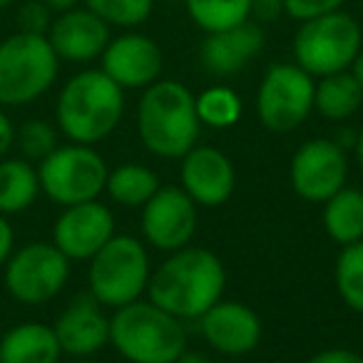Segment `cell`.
Returning <instances> with one entry per match:
<instances>
[{
  "mask_svg": "<svg viewBox=\"0 0 363 363\" xmlns=\"http://www.w3.org/2000/svg\"><path fill=\"white\" fill-rule=\"evenodd\" d=\"M57 137H60L57 125H52L48 120H28L16 130V145L21 150L23 160L38 164L52 150H57V145H60Z\"/></svg>",
  "mask_w": 363,
  "mask_h": 363,
  "instance_id": "29",
  "label": "cell"
},
{
  "mask_svg": "<svg viewBox=\"0 0 363 363\" xmlns=\"http://www.w3.org/2000/svg\"><path fill=\"white\" fill-rule=\"evenodd\" d=\"M323 227L341 247L363 242V192L356 187L338 189L323 202Z\"/></svg>",
  "mask_w": 363,
  "mask_h": 363,
  "instance_id": "23",
  "label": "cell"
},
{
  "mask_svg": "<svg viewBox=\"0 0 363 363\" xmlns=\"http://www.w3.org/2000/svg\"><path fill=\"white\" fill-rule=\"evenodd\" d=\"M110 346L130 363H174L187 351V326L150 298H137L110 316Z\"/></svg>",
  "mask_w": 363,
  "mask_h": 363,
  "instance_id": "4",
  "label": "cell"
},
{
  "mask_svg": "<svg viewBox=\"0 0 363 363\" xmlns=\"http://www.w3.org/2000/svg\"><path fill=\"white\" fill-rule=\"evenodd\" d=\"M316 77L296 62H274L267 67L257 90V117L269 132L286 135L308 120L313 112Z\"/></svg>",
  "mask_w": 363,
  "mask_h": 363,
  "instance_id": "9",
  "label": "cell"
},
{
  "mask_svg": "<svg viewBox=\"0 0 363 363\" xmlns=\"http://www.w3.org/2000/svg\"><path fill=\"white\" fill-rule=\"evenodd\" d=\"M160 187V177L150 167L140 164V162H125V164L110 169L105 192L110 194V199L115 204H122V207L130 209H142L155 197V192Z\"/></svg>",
  "mask_w": 363,
  "mask_h": 363,
  "instance_id": "24",
  "label": "cell"
},
{
  "mask_svg": "<svg viewBox=\"0 0 363 363\" xmlns=\"http://www.w3.org/2000/svg\"><path fill=\"white\" fill-rule=\"evenodd\" d=\"M11 147H16V125L8 117V112L0 107V160L11 152Z\"/></svg>",
  "mask_w": 363,
  "mask_h": 363,
  "instance_id": "35",
  "label": "cell"
},
{
  "mask_svg": "<svg viewBox=\"0 0 363 363\" xmlns=\"http://www.w3.org/2000/svg\"><path fill=\"white\" fill-rule=\"evenodd\" d=\"M70 259L52 242H30L13 249L3 267L6 291L26 306H43L65 289Z\"/></svg>",
  "mask_w": 363,
  "mask_h": 363,
  "instance_id": "10",
  "label": "cell"
},
{
  "mask_svg": "<svg viewBox=\"0 0 363 363\" xmlns=\"http://www.w3.org/2000/svg\"><path fill=\"white\" fill-rule=\"evenodd\" d=\"M363 48V28L351 13L336 11L298 23L291 52L294 62L311 77L351 70Z\"/></svg>",
  "mask_w": 363,
  "mask_h": 363,
  "instance_id": "7",
  "label": "cell"
},
{
  "mask_svg": "<svg viewBox=\"0 0 363 363\" xmlns=\"http://www.w3.org/2000/svg\"><path fill=\"white\" fill-rule=\"evenodd\" d=\"M284 16V0H252V16L249 21L259 23V26H269L277 23Z\"/></svg>",
  "mask_w": 363,
  "mask_h": 363,
  "instance_id": "32",
  "label": "cell"
},
{
  "mask_svg": "<svg viewBox=\"0 0 363 363\" xmlns=\"http://www.w3.org/2000/svg\"><path fill=\"white\" fill-rule=\"evenodd\" d=\"M60 57L45 35L13 33L0 40V107L40 100L57 80Z\"/></svg>",
  "mask_w": 363,
  "mask_h": 363,
  "instance_id": "5",
  "label": "cell"
},
{
  "mask_svg": "<svg viewBox=\"0 0 363 363\" xmlns=\"http://www.w3.org/2000/svg\"><path fill=\"white\" fill-rule=\"evenodd\" d=\"M107 162L92 145H57L43 162H38L40 192L60 207L92 202L105 192Z\"/></svg>",
  "mask_w": 363,
  "mask_h": 363,
  "instance_id": "8",
  "label": "cell"
},
{
  "mask_svg": "<svg viewBox=\"0 0 363 363\" xmlns=\"http://www.w3.org/2000/svg\"><path fill=\"white\" fill-rule=\"evenodd\" d=\"M197 115L199 122L212 130H227L237 125L242 117V100L232 87L214 85L197 95Z\"/></svg>",
  "mask_w": 363,
  "mask_h": 363,
  "instance_id": "27",
  "label": "cell"
},
{
  "mask_svg": "<svg viewBox=\"0 0 363 363\" xmlns=\"http://www.w3.org/2000/svg\"><path fill=\"white\" fill-rule=\"evenodd\" d=\"M353 160H356L358 169L363 174V127L356 132V142H353Z\"/></svg>",
  "mask_w": 363,
  "mask_h": 363,
  "instance_id": "38",
  "label": "cell"
},
{
  "mask_svg": "<svg viewBox=\"0 0 363 363\" xmlns=\"http://www.w3.org/2000/svg\"><path fill=\"white\" fill-rule=\"evenodd\" d=\"M55 13L43 3V0H28L18 11V30L33 33V35H48Z\"/></svg>",
  "mask_w": 363,
  "mask_h": 363,
  "instance_id": "31",
  "label": "cell"
},
{
  "mask_svg": "<svg viewBox=\"0 0 363 363\" xmlns=\"http://www.w3.org/2000/svg\"><path fill=\"white\" fill-rule=\"evenodd\" d=\"M115 237V214L102 202L62 207L52 224V244L70 262H90L110 239Z\"/></svg>",
  "mask_w": 363,
  "mask_h": 363,
  "instance_id": "14",
  "label": "cell"
},
{
  "mask_svg": "<svg viewBox=\"0 0 363 363\" xmlns=\"http://www.w3.org/2000/svg\"><path fill=\"white\" fill-rule=\"evenodd\" d=\"M346 0H284V16L296 23H306L328 13L343 11Z\"/></svg>",
  "mask_w": 363,
  "mask_h": 363,
  "instance_id": "30",
  "label": "cell"
},
{
  "mask_svg": "<svg viewBox=\"0 0 363 363\" xmlns=\"http://www.w3.org/2000/svg\"><path fill=\"white\" fill-rule=\"evenodd\" d=\"M150 254L137 237L115 234L87 267L90 296L105 308H120L147 294L150 284Z\"/></svg>",
  "mask_w": 363,
  "mask_h": 363,
  "instance_id": "6",
  "label": "cell"
},
{
  "mask_svg": "<svg viewBox=\"0 0 363 363\" xmlns=\"http://www.w3.org/2000/svg\"><path fill=\"white\" fill-rule=\"evenodd\" d=\"M60 356L55 331L40 321L18 323L0 338V363H57Z\"/></svg>",
  "mask_w": 363,
  "mask_h": 363,
  "instance_id": "20",
  "label": "cell"
},
{
  "mask_svg": "<svg viewBox=\"0 0 363 363\" xmlns=\"http://www.w3.org/2000/svg\"><path fill=\"white\" fill-rule=\"evenodd\" d=\"M294 192L306 202L323 204L328 197L346 187L348 155L336 140L316 137L294 152L289 167Z\"/></svg>",
  "mask_w": 363,
  "mask_h": 363,
  "instance_id": "11",
  "label": "cell"
},
{
  "mask_svg": "<svg viewBox=\"0 0 363 363\" xmlns=\"http://www.w3.org/2000/svg\"><path fill=\"white\" fill-rule=\"evenodd\" d=\"M142 237L160 252H177L192 244L197 232V204L182 187L167 184L142 207Z\"/></svg>",
  "mask_w": 363,
  "mask_h": 363,
  "instance_id": "12",
  "label": "cell"
},
{
  "mask_svg": "<svg viewBox=\"0 0 363 363\" xmlns=\"http://www.w3.org/2000/svg\"><path fill=\"white\" fill-rule=\"evenodd\" d=\"M227 363H239V361H234V358H232V361H227Z\"/></svg>",
  "mask_w": 363,
  "mask_h": 363,
  "instance_id": "42",
  "label": "cell"
},
{
  "mask_svg": "<svg viewBox=\"0 0 363 363\" xmlns=\"http://www.w3.org/2000/svg\"><path fill=\"white\" fill-rule=\"evenodd\" d=\"M75 363H92V361H85V358H80V361H75Z\"/></svg>",
  "mask_w": 363,
  "mask_h": 363,
  "instance_id": "41",
  "label": "cell"
},
{
  "mask_svg": "<svg viewBox=\"0 0 363 363\" xmlns=\"http://www.w3.org/2000/svg\"><path fill=\"white\" fill-rule=\"evenodd\" d=\"M62 353L75 358H90L110 343V316L105 306L87 296H77L52 323Z\"/></svg>",
  "mask_w": 363,
  "mask_h": 363,
  "instance_id": "19",
  "label": "cell"
},
{
  "mask_svg": "<svg viewBox=\"0 0 363 363\" xmlns=\"http://www.w3.org/2000/svg\"><path fill=\"white\" fill-rule=\"evenodd\" d=\"M125 115V90L100 67L80 70L62 85L55 102L60 135L77 145H97L117 130Z\"/></svg>",
  "mask_w": 363,
  "mask_h": 363,
  "instance_id": "3",
  "label": "cell"
},
{
  "mask_svg": "<svg viewBox=\"0 0 363 363\" xmlns=\"http://www.w3.org/2000/svg\"><path fill=\"white\" fill-rule=\"evenodd\" d=\"M306 363H363V356L351 348H326L313 353Z\"/></svg>",
  "mask_w": 363,
  "mask_h": 363,
  "instance_id": "33",
  "label": "cell"
},
{
  "mask_svg": "<svg viewBox=\"0 0 363 363\" xmlns=\"http://www.w3.org/2000/svg\"><path fill=\"white\" fill-rule=\"evenodd\" d=\"M197 97L179 80H157L137 102L140 142L162 160H182L199 140Z\"/></svg>",
  "mask_w": 363,
  "mask_h": 363,
  "instance_id": "2",
  "label": "cell"
},
{
  "mask_svg": "<svg viewBox=\"0 0 363 363\" xmlns=\"http://www.w3.org/2000/svg\"><path fill=\"white\" fill-rule=\"evenodd\" d=\"M267 45L264 26L254 21L239 23L234 28L204 35L199 45V62L207 72L217 77L239 75Z\"/></svg>",
  "mask_w": 363,
  "mask_h": 363,
  "instance_id": "18",
  "label": "cell"
},
{
  "mask_svg": "<svg viewBox=\"0 0 363 363\" xmlns=\"http://www.w3.org/2000/svg\"><path fill=\"white\" fill-rule=\"evenodd\" d=\"M82 6L102 18L110 28L132 30L150 21L155 0H82Z\"/></svg>",
  "mask_w": 363,
  "mask_h": 363,
  "instance_id": "28",
  "label": "cell"
},
{
  "mask_svg": "<svg viewBox=\"0 0 363 363\" xmlns=\"http://www.w3.org/2000/svg\"><path fill=\"white\" fill-rule=\"evenodd\" d=\"M179 187L197 207H222L237 187V172L222 150L194 145L179 164Z\"/></svg>",
  "mask_w": 363,
  "mask_h": 363,
  "instance_id": "15",
  "label": "cell"
},
{
  "mask_svg": "<svg viewBox=\"0 0 363 363\" xmlns=\"http://www.w3.org/2000/svg\"><path fill=\"white\" fill-rule=\"evenodd\" d=\"M13 249H16V232H13L8 217L0 214V269L6 267V262L11 259Z\"/></svg>",
  "mask_w": 363,
  "mask_h": 363,
  "instance_id": "34",
  "label": "cell"
},
{
  "mask_svg": "<svg viewBox=\"0 0 363 363\" xmlns=\"http://www.w3.org/2000/svg\"><path fill=\"white\" fill-rule=\"evenodd\" d=\"M45 38L60 62L85 65L100 60L112 38V28L85 6H77L65 13H55Z\"/></svg>",
  "mask_w": 363,
  "mask_h": 363,
  "instance_id": "16",
  "label": "cell"
},
{
  "mask_svg": "<svg viewBox=\"0 0 363 363\" xmlns=\"http://www.w3.org/2000/svg\"><path fill=\"white\" fill-rule=\"evenodd\" d=\"M100 70L122 90H145L162 77L164 52L155 38L127 30L110 38L100 55Z\"/></svg>",
  "mask_w": 363,
  "mask_h": 363,
  "instance_id": "13",
  "label": "cell"
},
{
  "mask_svg": "<svg viewBox=\"0 0 363 363\" xmlns=\"http://www.w3.org/2000/svg\"><path fill=\"white\" fill-rule=\"evenodd\" d=\"M363 107V87L353 70L318 77L313 90V110L331 122L351 120Z\"/></svg>",
  "mask_w": 363,
  "mask_h": 363,
  "instance_id": "21",
  "label": "cell"
},
{
  "mask_svg": "<svg viewBox=\"0 0 363 363\" xmlns=\"http://www.w3.org/2000/svg\"><path fill=\"white\" fill-rule=\"evenodd\" d=\"M199 331L217 353L242 358L262 341V318L247 303L222 298L199 318Z\"/></svg>",
  "mask_w": 363,
  "mask_h": 363,
  "instance_id": "17",
  "label": "cell"
},
{
  "mask_svg": "<svg viewBox=\"0 0 363 363\" xmlns=\"http://www.w3.org/2000/svg\"><path fill=\"white\" fill-rule=\"evenodd\" d=\"M43 3H45L52 13H65V11H70V8H77L82 0H43Z\"/></svg>",
  "mask_w": 363,
  "mask_h": 363,
  "instance_id": "36",
  "label": "cell"
},
{
  "mask_svg": "<svg viewBox=\"0 0 363 363\" xmlns=\"http://www.w3.org/2000/svg\"><path fill=\"white\" fill-rule=\"evenodd\" d=\"M333 281L341 301L351 311L363 313V242L341 247L333 269Z\"/></svg>",
  "mask_w": 363,
  "mask_h": 363,
  "instance_id": "26",
  "label": "cell"
},
{
  "mask_svg": "<svg viewBox=\"0 0 363 363\" xmlns=\"http://www.w3.org/2000/svg\"><path fill=\"white\" fill-rule=\"evenodd\" d=\"M227 269L222 259L204 247L169 252L150 274L147 298L182 321H199L209 308L224 298Z\"/></svg>",
  "mask_w": 363,
  "mask_h": 363,
  "instance_id": "1",
  "label": "cell"
},
{
  "mask_svg": "<svg viewBox=\"0 0 363 363\" xmlns=\"http://www.w3.org/2000/svg\"><path fill=\"white\" fill-rule=\"evenodd\" d=\"M40 194L38 164L23 157H3L0 160V214L13 217L33 207Z\"/></svg>",
  "mask_w": 363,
  "mask_h": 363,
  "instance_id": "22",
  "label": "cell"
},
{
  "mask_svg": "<svg viewBox=\"0 0 363 363\" xmlns=\"http://www.w3.org/2000/svg\"><path fill=\"white\" fill-rule=\"evenodd\" d=\"M353 75L358 77V82H361V87H363V48H361V52H358V57H356V62H353Z\"/></svg>",
  "mask_w": 363,
  "mask_h": 363,
  "instance_id": "39",
  "label": "cell"
},
{
  "mask_svg": "<svg viewBox=\"0 0 363 363\" xmlns=\"http://www.w3.org/2000/svg\"><path fill=\"white\" fill-rule=\"evenodd\" d=\"M18 0H0V11H6V8H11V6H16Z\"/></svg>",
  "mask_w": 363,
  "mask_h": 363,
  "instance_id": "40",
  "label": "cell"
},
{
  "mask_svg": "<svg viewBox=\"0 0 363 363\" xmlns=\"http://www.w3.org/2000/svg\"><path fill=\"white\" fill-rule=\"evenodd\" d=\"M174 363H212V361H209V358L204 356V353H199V351H189V348H187V351L182 353V356L177 358Z\"/></svg>",
  "mask_w": 363,
  "mask_h": 363,
  "instance_id": "37",
  "label": "cell"
},
{
  "mask_svg": "<svg viewBox=\"0 0 363 363\" xmlns=\"http://www.w3.org/2000/svg\"><path fill=\"white\" fill-rule=\"evenodd\" d=\"M182 3L204 35L247 23L252 16V0H182Z\"/></svg>",
  "mask_w": 363,
  "mask_h": 363,
  "instance_id": "25",
  "label": "cell"
}]
</instances>
